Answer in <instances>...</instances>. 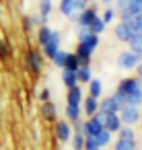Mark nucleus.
Instances as JSON below:
<instances>
[{"mask_svg":"<svg viewBox=\"0 0 142 150\" xmlns=\"http://www.w3.org/2000/svg\"><path fill=\"white\" fill-rule=\"evenodd\" d=\"M87 8V0H60V13L70 21H76V15Z\"/></svg>","mask_w":142,"mask_h":150,"instance_id":"f257e3e1","label":"nucleus"},{"mask_svg":"<svg viewBox=\"0 0 142 150\" xmlns=\"http://www.w3.org/2000/svg\"><path fill=\"white\" fill-rule=\"evenodd\" d=\"M25 66L27 70L33 74V76H39L41 74V68H43V58L37 50H29L27 56H25Z\"/></svg>","mask_w":142,"mask_h":150,"instance_id":"f03ea898","label":"nucleus"},{"mask_svg":"<svg viewBox=\"0 0 142 150\" xmlns=\"http://www.w3.org/2000/svg\"><path fill=\"white\" fill-rule=\"evenodd\" d=\"M119 119H121V125H134L140 121V111L138 107H130V105H124L119 109Z\"/></svg>","mask_w":142,"mask_h":150,"instance_id":"7ed1b4c3","label":"nucleus"},{"mask_svg":"<svg viewBox=\"0 0 142 150\" xmlns=\"http://www.w3.org/2000/svg\"><path fill=\"white\" fill-rule=\"evenodd\" d=\"M54 132H56V138L60 140V142H70V138H72V125H70V121L68 119H60V121H56V127H54Z\"/></svg>","mask_w":142,"mask_h":150,"instance_id":"20e7f679","label":"nucleus"},{"mask_svg":"<svg viewBox=\"0 0 142 150\" xmlns=\"http://www.w3.org/2000/svg\"><path fill=\"white\" fill-rule=\"evenodd\" d=\"M138 88H142V78L134 76V78H124V80L119 82V86H117V93L126 97V95H130V93H134V91H138Z\"/></svg>","mask_w":142,"mask_h":150,"instance_id":"39448f33","label":"nucleus"},{"mask_svg":"<svg viewBox=\"0 0 142 150\" xmlns=\"http://www.w3.org/2000/svg\"><path fill=\"white\" fill-rule=\"evenodd\" d=\"M60 41H62L60 33H58V31H52V35H50V41L43 45V56L52 60V58L58 54V50H60Z\"/></svg>","mask_w":142,"mask_h":150,"instance_id":"423d86ee","label":"nucleus"},{"mask_svg":"<svg viewBox=\"0 0 142 150\" xmlns=\"http://www.w3.org/2000/svg\"><path fill=\"white\" fill-rule=\"evenodd\" d=\"M103 127L111 134H117L121 129V119L119 113H103Z\"/></svg>","mask_w":142,"mask_h":150,"instance_id":"0eeeda50","label":"nucleus"},{"mask_svg":"<svg viewBox=\"0 0 142 150\" xmlns=\"http://www.w3.org/2000/svg\"><path fill=\"white\" fill-rule=\"evenodd\" d=\"M138 58L132 54V52H121L119 56H117V66L121 68V70H134L136 66H138Z\"/></svg>","mask_w":142,"mask_h":150,"instance_id":"6e6552de","label":"nucleus"},{"mask_svg":"<svg viewBox=\"0 0 142 150\" xmlns=\"http://www.w3.org/2000/svg\"><path fill=\"white\" fill-rule=\"evenodd\" d=\"M97 17H99V15H97V11H95L93 6H87L82 13H78V15H76V23H78V27H89Z\"/></svg>","mask_w":142,"mask_h":150,"instance_id":"1a4fd4ad","label":"nucleus"},{"mask_svg":"<svg viewBox=\"0 0 142 150\" xmlns=\"http://www.w3.org/2000/svg\"><path fill=\"white\" fill-rule=\"evenodd\" d=\"M99 111L101 113H119V105L115 103L113 97H107V99L99 101Z\"/></svg>","mask_w":142,"mask_h":150,"instance_id":"9d476101","label":"nucleus"},{"mask_svg":"<svg viewBox=\"0 0 142 150\" xmlns=\"http://www.w3.org/2000/svg\"><path fill=\"white\" fill-rule=\"evenodd\" d=\"M74 54H76V58H78L80 66H91V56H93V52H91V50H87L82 43H78Z\"/></svg>","mask_w":142,"mask_h":150,"instance_id":"9b49d317","label":"nucleus"},{"mask_svg":"<svg viewBox=\"0 0 142 150\" xmlns=\"http://www.w3.org/2000/svg\"><path fill=\"white\" fill-rule=\"evenodd\" d=\"M80 103H82V91H80V86H72V88H68L66 105H78V107H80Z\"/></svg>","mask_w":142,"mask_h":150,"instance_id":"f8f14e48","label":"nucleus"},{"mask_svg":"<svg viewBox=\"0 0 142 150\" xmlns=\"http://www.w3.org/2000/svg\"><path fill=\"white\" fill-rule=\"evenodd\" d=\"M115 37H117V41H124V43H128L130 41V37H132V31H130V27L126 25V23H117L115 25Z\"/></svg>","mask_w":142,"mask_h":150,"instance_id":"ddd939ff","label":"nucleus"},{"mask_svg":"<svg viewBox=\"0 0 142 150\" xmlns=\"http://www.w3.org/2000/svg\"><path fill=\"white\" fill-rule=\"evenodd\" d=\"M56 115H58V109H56V105H54L52 101L41 103V117H43V119L54 121V119H56Z\"/></svg>","mask_w":142,"mask_h":150,"instance_id":"4468645a","label":"nucleus"},{"mask_svg":"<svg viewBox=\"0 0 142 150\" xmlns=\"http://www.w3.org/2000/svg\"><path fill=\"white\" fill-rule=\"evenodd\" d=\"M82 109H84V113H87L89 117H93V115L99 111V101H97L95 97H87V99H82Z\"/></svg>","mask_w":142,"mask_h":150,"instance_id":"2eb2a0df","label":"nucleus"},{"mask_svg":"<svg viewBox=\"0 0 142 150\" xmlns=\"http://www.w3.org/2000/svg\"><path fill=\"white\" fill-rule=\"evenodd\" d=\"M101 93H103V82H101L99 78H91V80H89V97L99 99Z\"/></svg>","mask_w":142,"mask_h":150,"instance_id":"dca6fc26","label":"nucleus"},{"mask_svg":"<svg viewBox=\"0 0 142 150\" xmlns=\"http://www.w3.org/2000/svg\"><path fill=\"white\" fill-rule=\"evenodd\" d=\"M62 82L66 84V88L78 86V78H76V72H72V70H62Z\"/></svg>","mask_w":142,"mask_h":150,"instance_id":"f3484780","label":"nucleus"},{"mask_svg":"<svg viewBox=\"0 0 142 150\" xmlns=\"http://www.w3.org/2000/svg\"><path fill=\"white\" fill-rule=\"evenodd\" d=\"M80 68V62H78V58H76V54H66V60H64V70H72V72H76Z\"/></svg>","mask_w":142,"mask_h":150,"instance_id":"a211bd4d","label":"nucleus"},{"mask_svg":"<svg viewBox=\"0 0 142 150\" xmlns=\"http://www.w3.org/2000/svg\"><path fill=\"white\" fill-rule=\"evenodd\" d=\"M126 105H130V107H140V105H142V88H138V91L126 95Z\"/></svg>","mask_w":142,"mask_h":150,"instance_id":"6ab92c4d","label":"nucleus"},{"mask_svg":"<svg viewBox=\"0 0 142 150\" xmlns=\"http://www.w3.org/2000/svg\"><path fill=\"white\" fill-rule=\"evenodd\" d=\"M50 35H52V29H50L48 25H41V27L37 29V43L43 47V45L50 41Z\"/></svg>","mask_w":142,"mask_h":150,"instance_id":"aec40b11","label":"nucleus"},{"mask_svg":"<svg viewBox=\"0 0 142 150\" xmlns=\"http://www.w3.org/2000/svg\"><path fill=\"white\" fill-rule=\"evenodd\" d=\"M76 78H78V84H80V82H82V84H89V80L93 78L91 66H80V68L76 70Z\"/></svg>","mask_w":142,"mask_h":150,"instance_id":"412c9836","label":"nucleus"},{"mask_svg":"<svg viewBox=\"0 0 142 150\" xmlns=\"http://www.w3.org/2000/svg\"><path fill=\"white\" fill-rule=\"evenodd\" d=\"M78 43H82L87 50H91V52H95L97 50V45H99V35H93V33H89L84 39H80Z\"/></svg>","mask_w":142,"mask_h":150,"instance_id":"4be33fe9","label":"nucleus"},{"mask_svg":"<svg viewBox=\"0 0 142 150\" xmlns=\"http://www.w3.org/2000/svg\"><path fill=\"white\" fill-rule=\"evenodd\" d=\"M93 138H95V142L99 144V148H103V146H107V144L111 142V132H107V129L103 127V129H101L99 134H95Z\"/></svg>","mask_w":142,"mask_h":150,"instance_id":"5701e85b","label":"nucleus"},{"mask_svg":"<svg viewBox=\"0 0 142 150\" xmlns=\"http://www.w3.org/2000/svg\"><path fill=\"white\" fill-rule=\"evenodd\" d=\"M126 13H128V15H132V17L142 15V0H130V2H128V8H126ZM121 15H124V13H121Z\"/></svg>","mask_w":142,"mask_h":150,"instance_id":"b1692460","label":"nucleus"},{"mask_svg":"<svg viewBox=\"0 0 142 150\" xmlns=\"http://www.w3.org/2000/svg\"><path fill=\"white\" fill-rule=\"evenodd\" d=\"M105 27H107V25L103 23V19H101V17H97V19L89 25V31H91L93 35H101V33L105 31Z\"/></svg>","mask_w":142,"mask_h":150,"instance_id":"393cba45","label":"nucleus"},{"mask_svg":"<svg viewBox=\"0 0 142 150\" xmlns=\"http://www.w3.org/2000/svg\"><path fill=\"white\" fill-rule=\"evenodd\" d=\"M66 117H68V121H78L80 119V107L78 105H66Z\"/></svg>","mask_w":142,"mask_h":150,"instance_id":"a878e982","label":"nucleus"},{"mask_svg":"<svg viewBox=\"0 0 142 150\" xmlns=\"http://www.w3.org/2000/svg\"><path fill=\"white\" fill-rule=\"evenodd\" d=\"M52 8H54L52 0H39V15H41L43 19H48V17H50Z\"/></svg>","mask_w":142,"mask_h":150,"instance_id":"bb28decb","label":"nucleus"},{"mask_svg":"<svg viewBox=\"0 0 142 150\" xmlns=\"http://www.w3.org/2000/svg\"><path fill=\"white\" fill-rule=\"evenodd\" d=\"M70 142H72V150H84V136L82 134H72Z\"/></svg>","mask_w":142,"mask_h":150,"instance_id":"cd10ccee","label":"nucleus"},{"mask_svg":"<svg viewBox=\"0 0 142 150\" xmlns=\"http://www.w3.org/2000/svg\"><path fill=\"white\" fill-rule=\"evenodd\" d=\"M119 134V140H128V142H134V129L130 127V125H121V129L117 132Z\"/></svg>","mask_w":142,"mask_h":150,"instance_id":"c85d7f7f","label":"nucleus"},{"mask_svg":"<svg viewBox=\"0 0 142 150\" xmlns=\"http://www.w3.org/2000/svg\"><path fill=\"white\" fill-rule=\"evenodd\" d=\"M13 56V50L6 41H0V60H11Z\"/></svg>","mask_w":142,"mask_h":150,"instance_id":"c756f323","label":"nucleus"},{"mask_svg":"<svg viewBox=\"0 0 142 150\" xmlns=\"http://www.w3.org/2000/svg\"><path fill=\"white\" fill-rule=\"evenodd\" d=\"M130 47H142V31H136V33H132V37H130Z\"/></svg>","mask_w":142,"mask_h":150,"instance_id":"7c9ffc66","label":"nucleus"},{"mask_svg":"<svg viewBox=\"0 0 142 150\" xmlns=\"http://www.w3.org/2000/svg\"><path fill=\"white\" fill-rule=\"evenodd\" d=\"M66 54H68V52H62V50H58V54H56V56L52 58V62H54V64H56L58 68H64V60H66Z\"/></svg>","mask_w":142,"mask_h":150,"instance_id":"2f4dec72","label":"nucleus"},{"mask_svg":"<svg viewBox=\"0 0 142 150\" xmlns=\"http://www.w3.org/2000/svg\"><path fill=\"white\" fill-rule=\"evenodd\" d=\"M136 144L134 142H128V140H117L115 142V150H134Z\"/></svg>","mask_w":142,"mask_h":150,"instance_id":"473e14b6","label":"nucleus"},{"mask_svg":"<svg viewBox=\"0 0 142 150\" xmlns=\"http://www.w3.org/2000/svg\"><path fill=\"white\" fill-rule=\"evenodd\" d=\"M84 150H101V148L95 142V138H84Z\"/></svg>","mask_w":142,"mask_h":150,"instance_id":"72a5a7b5","label":"nucleus"},{"mask_svg":"<svg viewBox=\"0 0 142 150\" xmlns=\"http://www.w3.org/2000/svg\"><path fill=\"white\" fill-rule=\"evenodd\" d=\"M101 19H103V23H105V25H109V23H111V21L115 19V11H111V8H107V11L103 13V17H101Z\"/></svg>","mask_w":142,"mask_h":150,"instance_id":"f704fd0d","label":"nucleus"},{"mask_svg":"<svg viewBox=\"0 0 142 150\" xmlns=\"http://www.w3.org/2000/svg\"><path fill=\"white\" fill-rule=\"evenodd\" d=\"M128 2H130V0H115V11H117L119 15H121V13H126Z\"/></svg>","mask_w":142,"mask_h":150,"instance_id":"c9c22d12","label":"nucleus"},{"mask_svg":"<svg viewBox=\"0 0 142 150\" xmlns=\"http://www.w3.org/2000/svg\"><path fill=\"white\" fill-rule=\"evenodd\" d=\"M23 29L29 33V31H33V21H31V17H23Z\"/></svg>","mask_w":142,"mask_h":150,"instance_id":"e433bc0d","label":"nucleus"},{"mask_svg":"<svg viewBox=\"0 0 142 150\" xmlns=\"http://www.w3.org/2000/svg\"><path fill=\"white\" fill-rule=\"evenodd\" d=\"M31 21H33V27H35V25H39V27H41V25H45V21H48V19H43L41 15H33V17H31Z\"/></svg>","mask_w":142,"mask_h":150,"instance_id":"4c0bfd02","label":"nucleus"},{"mask_svg":"<svg viewBox=\"0 0 142 150\" xmlns=\"http://www.w3.org/2000/svg\"><path fill=\"white\" fill-rule=\"evenodd\" d=\"M39 101H41V103H45V101H50V91H48V88H43V91L39 93Z\"/></svg>","mask_w":142,"mask_h":150,"instance_id":"58836bf2","label":"nucleus"},{"mask_svg":"<svg viewBox=\"0 0 142 150\" xmlns=\"http://www.w3.org/2000/svg\"><path fill=\"white\" fill-rule=\"evenodd\" d=\"M130 52H132V54H134V56L142 62V47H130Z\"/></svg>","mask_w":142,"mask_h":150,"instance_id":"ea45409f","label":"nucleus"},{"mask_svg":"<svg viewBox=\"0 0 142 150\" xmlns=\"http://www.w3.org/2000/svg\"><path fill=\"white\" fill-rule=\"evenodd\" d=\"M134 70H136V74H138V78H142V62H138V66H136Z\"/></svg>","mask_w":142,"mask_h":150,"instance_id":"a19ab883","label":"nucleus"},{"mask_svg":"<svg viewBox=\"0 0 142 150\" xmlns=\"http://www.w3.org/2000/svg\"><path fill=\"white\" fill-rule=\"evenodd\" d=\"M103 4H111V2H115V0H101Z\"/></svg>","mask_w":142,"mask_h":150,"instance_id":"79ce46f5","label":"nucleus"},{"mask_svg":"<svg viewBox=\"0 0 142 150\" xmlns=\"http://www.w3.org/2000/svg\"><path fill=\"white\" fill-rule=\"evenodd\" d=\"M134 150H136V148H134Z\"/></svg>","mask_w":142,"mask_h":150,"instance_id":"37998d69","label":"nucleus"}]
</instances>
